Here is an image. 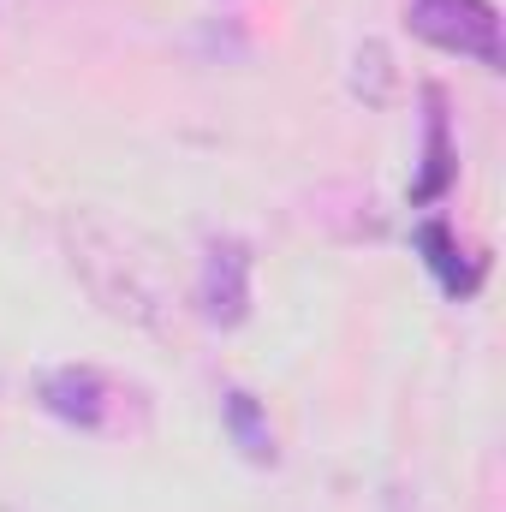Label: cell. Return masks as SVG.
<instances>
[{
    "mask_svg": "<svg viewBox=\"0 0 506 512\" xmlns=\"http://www.w3.org/2000/svg\"><path fill=\"white\" fill-rule=\"evenodd\" d=\"M393 90H399V72H393L387 42H376V36L358 42V54H352V96H358L364 108H387Z\"/></svg>",
    "mask_w": 506,
    "mask_h": 512,
    "instance_id": "6",
    "label": "cell"
},
{
    "mask_svg": "<svg viewBox=\"0 0 506 512\" xmlns=\"http://www.w3.org/2000/svg\"><path fill=\"white\" fill-rule=\"evenodd\" d=\"M221 417H227V429H233V441H239V453H245L251 465H274V429H268L262 405H256L245 387H227Z\"/></svg>",
    "mask_w": 506,
    "mask_h": 512,
    "instance_id": "5",
    "label": "cell"
},
{
    "mask_svg": "<svg viewBox=\"0 0 506 512\" xmlns=\"http://www.w3.org/2000/svg\"><path fill=\"white\" fill-rule=\"evenodd\" d=\"M423 179H417V203H435L453 179V155H447V120H441V96H429V155H423Z\"/></svg>",
    "mask_w": 506,
    "mask_h": 512,
    "instance_id": "8",
    "label": "cell"
},
{
    "mask_svg": "<svg viewBox=\"0 0 506 512\" xmlns=\"http://www.w3.org/2000/svg\"><path fill=\"white\" fill-rule=\"evenodd\" d=\"M197 310H203L209 328H239L251 316V245L245 239H215L203 251Z\"/></svg>",
    "mask_w": 506,
    "mask_h": 512,
    "instance_id": "3",
    "label": "cell"
},
{
    "mask_svg": "<svg viewBox=\"0 0 506 512\" xmlns=\"http://www.w3.org/2000/svg\"><path fill=\"white\" fill-rule=\"evenodd\" d=\"M60 245H66V262L72 274L84 280V292L126 328H149L161 334L173 322V292L155 268V256L143 251V239L114 227L108 215L96 209H72L60 221Z\"/></svg>",
    "mask_w": 506,
    "mask_h": 512,
    "instance_id": "1",
    "label": "cell"
},
{
    "mask_svg": "<svg viewBox=\"0 0 506 512\" xmlns=\"http://www.w3.org/2000/svg\"><path fill=\"white\" fill-rule=\"evenodd\" d=\"M417 245L429 256V268L441 274V286L453 292V298H465V292H477V268H465V256L453 245V233L441 227V221H429V227H417Z\"/></svg>",
    "mask_w": 506,
    "mask_h": 512,
    "instance_id": "7",
    "label": "cell"
},
{
    "mask_svg": "<svg viewBox=\"0 0 506 512\" xmlns=\"http://www.w3.org/2000/svg\"><path fill=\"white\" fill-rule=\"evenodd\" d=\"M411 30L459 60H477L483 72H501L506 48H501V12L489 0H411Z\"/></svg>",
    "mask_w": 506,
    "mask_h": 512,
    "instance_id": "2",
    "label": "cell"
},
{
    "mask_svg": "<svg viewBox=\"0 0 506 512\" xmlns=\"http://www.w3.org/2000/svg\"><path fill=\"white\" fill-rule=\"evenodd\" d=\"M42 405L72 429H108L114 423V382L90 364H66L42 376Z\"/></svg>",
    "mask_w": 506,
    "mask_h": 512,
    "instance_id": "4",
    "label": "cell"
}]
</instances>
